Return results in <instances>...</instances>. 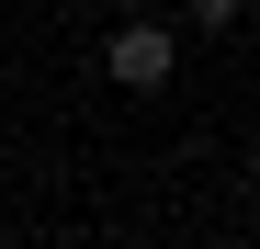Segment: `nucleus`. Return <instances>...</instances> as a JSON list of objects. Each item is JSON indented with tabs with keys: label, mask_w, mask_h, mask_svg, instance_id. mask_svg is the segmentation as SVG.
<instances>
[{
	"label": "nucleus",
	"mask_w": 260,
	"mask_h": 249,
	"mask_svg": "<svg viewBox=\"0 0 260 249\" xmlns=\"http://www.w3.org/2000/svg\"><path fill=\"white\" fill-rule=\"evenodd\" d=\"M102 68L124 79V91H170V68H181V46H170V23H124L113 46H102Z\"/></svg>",
	"instance_id": "f257e3e1"
},
{
	"label": "nucleus",
	"mask_w": 260,
	"mask_h": 249,
	"mask_svg": "<svg viewBox=\"0 0 260 249\" xmlns=\"http://www.w3.org/2000/svg\"><path fill=\"white\" fill-rule=\"evenodd\" d=\"M181 12H192L204 34H226V23H238V0H181Z\"/></svg>",
	"instance_id": "f03ea898"
}]
</instances>
